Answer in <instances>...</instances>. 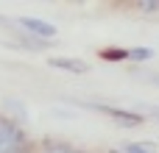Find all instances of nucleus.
Listing matches in <instances>:
<instances>
[{
  "label": "nucleus",
  "mask_w": 159,
  "mask_h": 153,
  "mask_svg": "<svg viewBox=\"0 0 159 153\" xmlns=\"http://www.w3.org/2000/svg\"><path fill=\"white\" fill-rule=\"evenodd\" d=\"M17 25L25 28V31H31L34 36H39V39H45V42H50V39L56 36V25H53V22H45V20H39V17H20Z\"/></svg>",
  "instance_id": "1"
},
{
  "label": "nucleus",
  "mask_w": 159,
  "mask_h": 153,
  "mask_svg": "<svg viewBox=\"0 0 159 153\" xmlns=\"http://www.w3.org/2000/svg\"><path fill=\"white\" fill-rule=\"evenodd\" d=\"M50 67H56V70H67V72H87L89 70V64L87 61H81V59H50L48 61Z\"/></svg>",
  "instance_id": "3"
},
{
  "label": "nucleus",
  "mask_w": 159,
  "mask_h": 153,
  "mask_svg": "<svg viewBox=\"0 0 159 153\" xmlns=\"http://www.w3.org/2000/svg\"><path fill=\"white\" fill-rule=\"evenodd\" d=\"M143 14H159V3H140Z\"/></svg>",
  "instance_id": "7"
},
{
  "label": "nucleus",
  "mask_w": 159,
  "mask_h": 153,
  "mask_svg": "<svg viewBox=\"0 0 159 153\" xmlns=\"http://www.w3.org/2000/svg\"><path fill=\"white\" fill-rule=\"evenodd\" d=\"M123 153H157L154 142H129L123 145Z\"/></svg>",
  "instance_id": "4"
},
{
  "label": "nucleus",
  "mask_w": 159,
  "mask_h": 153,
  "mask_svg": "<svg viewBox=\"0 0 159 153\" xmlns=\"http://www.w3.org/2000/svg\"><path fill=\"white\" fill-rule=\"evenodd\" d=\"M154 56V50L151 47H137V50H129V59H134V61H148Z\"/></svg>",
  "instance_id": "5"
},
{
  "label": "nucleus",
  "mask_w": 159,
  "mask_h": 153,
  "mask_svg": "<svg viewBox=\"0 0 159 153\" xmlns=\"http://www.w3.org/2000/svg\"><path fill=\"white\" fill-rule=\"evenodd\" d=\"M101 56H103V59H129V50H120V47H115V50H103Z\"/></svg>",
  "instance_id": "6"
},
{
  "label": "nucleus",
  "mask_w": 159,
  "mask_h": 153,
  "mask_svg": "<svg viewBox=\"0 0 159 153\" xmlns=\"http://www.w3.org/2000/svg\"><path fill=\"white\" fill-rule=\"evenodd\" d=\"M50 153H81V151H73V148H64V145H61V148H53Z\"/></svg>",
  "instance_id": "8"
},
{
  "label": "nucleus",
  "mask_w": 159,
  "mask_h": 153,
  "mask_svg": "<svg viewBox=\"0 0 159 153\" xmlns=\"http://www.w3.org/2000/svg\"><path fill=\"white\" fill-rule=\"evenodd\" d=\"M92 109H98V111H103V114H109V117H115V120H120V123H129V125H140V123L145 120L143 114L126 111V109H112V106H98V103H92Z\"/></svg>",
  "instance_id": "2"
}]
</instances>
